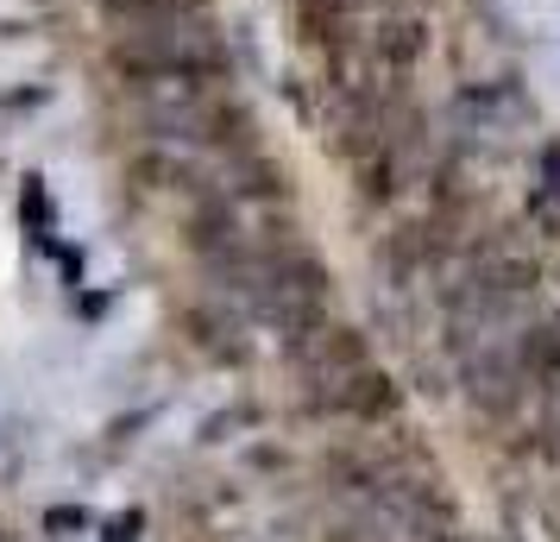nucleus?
Here are the masks:
<instances>
[{"label":"nucleus","mask_w":560,"mask_h":542,"mask_svg":"<svg viewBox=\"0 0 560 542\" xmlns=\"http://www.w3.org/2000/svg\"><path fill=\"white\" fill-rule=\"evenodd\" d=\"M454 114H459V127H466V139H491V146H504V139H516V132L529 127V102L516 89H504V82L459 89Z\"/></svg>","instance_id":"6"},{"label":"nucleus","mask_w":560,"mask_h":542,"mask_svg":"<svg viewBox=\"0 0 560 542\" xmlns=\"http://www.w3.org/2000/svg\"><path fill=\"white\" fill-rule=\"evenodd\" d=\"M114 26H158V20H196L214 13V0H95Z\"/></svg>","instance_id":"8"},{"label":"nucleus","mask_w":560,"mask_h":542,"mask_svg":"<svg viewBox=\"0 0 560 542\" xmlns=\"http://www.w3.org/2000/svg\"><path fill=\"white\" fill-rule=\"evenodd\" d=\"M0 542H13V537H0Z\"/></svg>","instance_id":"12"},{"label":"nucleus","mask_w":560,"mask_h":542,"mask_svg":"<svg viewBox=\"0 0 560 542\" xmlns=\"http://www.w3.org/2000/svg\"><path fill=\"white\" fill-rule=\"evenodd\" d=\"M429 57V26L416 13H390L365 32V70L372 77H416V64Z\"/></svg>","instance_id":"7"},{"label":"nucleus","mask_w":560,"mask_h":542,"mask_svg":"<svg viewBox=\"0 0 560 542\" xmlns=\"http://www.w3.org/2000/svg\"><path fill=\"white\" fill-rule=\"evenodd\" d=\"M107 70L145 89V82H233V51L214 13L196 20H158V26H120L107 38Z\"/></svg>","instance_id":"2"},{"label":"nucleus","mask_w":560,"mask_h":542,"mask_svg":"<svg viewBox=\"0 0 560 542\" xmlns=\"http://www.w3.org/2000/svg\"><path fill=\"white\" fill-rule=\"evenodd\" d=\"M132 530H139V511L114 517V530H102V542H132Z\"/></svg>","instance_id":"9"},{"label":"nucleus","mask_w":560,"mask_h":542,"mask_svg":"<svg viewBox=\"0 0 560 542\" xmlns=\"http://www.w3.org/2000/svg\"><path fill=\"white\" fill-rule=\"evenodd\" d=\"M127 95H132V120L158 146H189V152L208 158H233L258 146V120L228 82H145V89H127Z\"/></svg>","instance_id":"1"},{"label":"nucleus","mask_w":560,"mask_h":542,"mask_svg":"<svg viewBox=\"0 0 560 542\" xmlns=\"http://www.w3.org/2000/svg\"><path fill=\"white\" fill-rule=\"evenodd\" d=\"M459 391H466V404L498 429V423H510V416L523 411V397H529V379H523V366H516V347L504 341H491V347H479V354H466L459 360Z\"/></svg>","instance_id":"3"},{"label":"nucleus","mask_w":560,"mask_h":542,"mask_svg":"<svg viewBox=\"0 0 560 542\" xmlns=\"http://www.w3.org/2000/svg\"><path fill=\"white\" fill-rule=\"evenodd\" d=\"M45 523H51V530H82V511H51Z\"/></svg>","instance_id":"10"},{"label":"nucleus","mask_w":560,"mask_h":542,"mask_svg":"<svg viewBox=\"0 0 560 542\" xmlns=\"http://www.w3.org/2000/svg\"><path fill=\"white\" fill-rule=\"evenodd\" d=\"M283 354H290V366H296V379H303V397H315V391L340 385L347 372H359V366H372V341H365V328H347V322H322L315 335L290 341Z\"/></svg>","instance_id":"4"},{"label":"nucleus","mask_w":560,"mask_h":542,"mask_svg":"<svg viewBox=\"0 0 560 542\" xmlns=\"http://www.w3.org/2000/svg\"><path fill=\"white\" fill-rule=\"evenodd\" d=\"M409 542H466V537H454V530H422V537H409Z\"/></svg>","instance_id":"11"},{"label":"nucleus","mask_w":560,"mask_h":542,"mask_svg":"<svg viewBox=\"0 0 560 542\" xmlns=\"http://www.w3.org/2000/svg\"><path fill=\"white\" fill-rule=\"evenodd\" d=\"M303 411L359 416V423H390V416L404 411V391H397V379H390V372H378V366H359V372H347L340 385L303 397Z\"/></svg>","instance_id":"5"}]
</instances>
